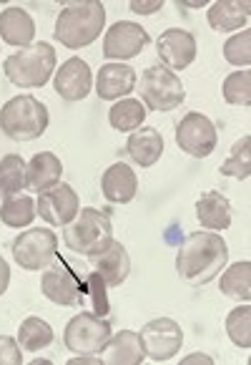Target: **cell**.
Instances as JSON below:
<instances>
[{"instance_id":"cell-1","label":"cell","mask_w":251,"mask_h":365,"mask_svg":"<svg viewBox=\"0 0 251 365\" xmlns=\"http://www.w3.org/2000/svg\"><path fill=\"white\" fill-rule=\"evenodd\" d=\"M229 262V245L216 232H193L181 242L176 272L188 285H206Z\"/></svg>"},{"instance_id":"cell-2","label":"cell","mask_w":251,"mask_h":365,"mask_svg":"<svg viewBox=\"0 0 251 365\" xmlns=\"http://www.w3.org/2000/svg\"><path fill=\"white\" fill-rule=\"evenodd\" d=\"M106 26V8L98 0H86V3H68L55 18L53 36L65 48H86L101 36Z\"/></svg>"},{"instance_id":"cell-3","label":"cell","mask_w":251,"mask_h":365,"mask_svg":"<svg viewBox=\"0 0 251 365\" xmlns=\"http://www.w3.org/2000/svg\"><path fill=\"white\" fill-rule=\"evenodd\" d=\"M48 129V108L31 93L16 96L0 108V131L13 141H36Z\"/></svg>"},{"instance_id":"cell-4","label":"cell","mask_w":251,"mask_h":365,"mask_svg":"<svg viewBox=\"0 0 251 365\" xmlns=\"http://www.w3.org/2000/svg\"><path fill=\"white\" fill-rule=\"evenodd\" d=\"M113 240V225L111 217L101 210L86 207L75 215L73 222H68L63 230L65 247L75 255L83 257H93V255L103 252Z\"/></svg>"},{"instance_id":"cell-5","label":"cell","mask_w":251,"mask_h":365,"mask_svg":"<svg viewBox=\"0 0 251 365\" xmlns=\"http://www.w3.org/2000/svg\"><path fill=\"white\" fill-rule=\"evenodd\" d=\"M6 76L13 86L18 88H41L48 83L50 73L55 68V48L50 43H31L28 48H21L18 53L8 56Z\"/></svg>"},{"instance_id":"cell-6","label":"cell","mask_w":251,"mask_h":365,"mask_svg":"<svg viewBox=\"0 0 251 365\" xmlns=\"http://www.w3.org/2000/svg\"><path fill=\"white\" fill-rule=\"evenodd\" d=\"M41 292L60 307H73L88 300L86 277H80L70 267L68 259L58 257V255H55L53 262L46 267L43 277H41Z\"/></svg>"},{"instance_id":"cell-7","label":"cell","mask_w":251,"mask_h":365,"mask_svg":"<svg viewBox=\"0 0 251 365\" xmlns=\"http://www.w3.org/2000/svg\"><path fill=\"white\" fill-rule=\"evenodd\" d=\"M139 88H141V98H144V106L151 108V111H173L186 98V88H183L181 78L161 63L149 66L141 73Z\"/></svg>"},{"instance_id":"cell-8","label":"cell","mask_w":251,"mask_h":365,"mask_svg":"<svg viewBox=\"0 0 251 365\" xmlns=\"http://www.w3.org/2000/svg\"><path fill=\"white\" fill-rule=\"evenodd\" d=\"M13 257L28 272H41L46 269L53 257L58 255V237L48 227H36V230H26L18 235L11 245Z\"/></svg>"},{"instance_id":"cell-9","label":"cell","mask_w":251,"mask_h":365,"mask_svg":"<svg viewBox=\"0 0 251 365\" xmlns=\"http://www.w3.org/2000/svg\"><path fill=\"white\" fill-rule=\"evenodd\" d=\"M108 338H111V322L93 312L73 315L63 333L65 348L75 355H98Z\"/></svg>"},{"instance_id":"cell-10","label":"cell","mask_w":251,"mask_h":365,"mask_svg":"<svg viewBox=\"0 0 251 365\" xmlns=\"http://www.w3.org/2000/svg\"><path fill=\"white\" fill-rule=\"evenodd\" d=\"M176 144L188 156L206 159L208 154H214L216 144H219V131L208 116L191 111L176 124Z\"/></svg>"},{"instance_id":"cell-11","label":"cell","mask_w":251,"mask_h":365,"mask_svg":"<svg viewBox=\"0 0 251 365\" xmlns=\"http://www.w3.org/2000/svg\"><path fill=\"white\" fill-rule=\"evenodd\" d=\"M139 335L146 358L156 360V363L171 360L183 345L181 325L176 320H171V317H156V320L146 322Z\"/></svg>"},{"instance_id":"cell-12","label":"cell","mask_w":251,"mask_h":365,"mask_svg":"<svg viewBox=\"0 0 251 365\" xmlns=\"http://www.w3.org/2000/svg\"><path fill=\"white\" fill-rule=\"evenodd\" d=\"M149 43H151L149 33L139 23L118 21L108 28L106 38H103V56L111 61H129L136 58Z\"/></svg>"},{"instance_id":"cell-13","label":"cell","mask_w":251,"mask_h":365,"mask_svg":"<svg viewBox=\"0 0 251 365\" xmlns=\"http://www.w3.org/2000/svg\"><path fill=\"white\" fill-rule=\"evenodd\" d=\"M36 212L48 225H68L80 212V199L70 184L58 182L55 187L38 194Z\"/></svg>"},{"instance_id":"cell-14","label":"cell","mask_w":251,"mask_h":365,"mask_svg":"<svg viewBox=\"0 0 251 365\" xmlns=\"http://www.w3.org/2000/svg\"><path fill=\"white\" fill-rule=\"evenodd\" d=\"M156 53L169 71H183L196 61V38L183 28H169L156 41Z\"/></svg>"},{"instance_id":"cell-15","label":"cell","mask_w":251,"mask_h":365,"mask_svg":"<svg viewBox=\"0 0 251 365\" xmlns=\"http://www.w3.org/2000/svg\"><path fill=\"white\" fill-rule=\"evenodd\" d=\"M53 86H55V93L68 103H75V101H80V98H86L93 86L91 66H88L83 58H68L65 63H60Z\"/></svg>"},{"instance_id":"cell-16","label":"cell","mask_w":251,"mask_h":365,"mask_svg":"<svg viewBox=\"0 0 251 365\" xmlns=\"http://www.w3.org/2000/svg\"><path fill=\"white\" fill-rule=\"evenodd\" d=\"M136 88V71L129 63H106L98 68L96 93L103 101H121Z\"/></svg>"},{"instance_id":"cell-17","label":"cell","mask_w":251,"mask_h":365,"mask_svg":"<svg viewBox=\"0 0 251 365\" xmlns=\"http://www.w3.org/2000/svg\"><path fill=\"white\" fill-rule=\"evenodd\" d=\"M91 264H93V272L101 274L108 287H121L123 282H126V277L131 274L129 250L116 240H111V245H108L103 252L93 255Z\"/></svg>"},{"instance_id":"cell-18","label":"cell","mask_w":251,"mask_h":365,"mask_svg":"<svg viewBox=\"0 0 251 365\" xmlns=\"http://www.w3.org/2000/svg\"><path fill=\"white\" fill-rule=\"evenodd\" d=\"M146 353L141 345V335L134 330H121V333L111 335L101 350H98V360L108 365H139L144 363Z\"/></svg>"},{"instance_id":"cell-19","label":"cell","mask_w":251,"mask_h":365,"mask_svg":"<svg viewBox=\"0 0 251 365\" xmlns=\"http://www.w3.org/2000/svg\"><path fill=\"white\" fill-rule=\"evenodd\" d=\"M101 189H103V197L111 205H129V202L136 199V194H139V179H136V172L129 164L118 161V164H111L103 172Z\"/></svg>"},{"instance_id":"cell-20","label":"cell","mask_w":251,"mask_h":365,"mask_svg":"<svg viewBox=\"0 0 251 365\" xmlns=\"http://www.w3.org/2000/svg\"><path fill=\"white\" fill-rule=\"evenodd\" d=\"M0 38L8 46L28 48L33 43V38H36V23L23 8L11 6L0 13Z\"/></svg>"},{"instance_id":"cell-21","label":"cell","mask_w":251,"mask_h":365,"mask_svg":"<svg viewBox=\"0 0 251 365\" xmlns=\"http://www.w3.org/2000/svg\"><path fill=\"white\" fill-rule=\"evenodd\" d=\"M63 177V164L55 154L50 151H41L36 154L31 161L26 164V179H28V187L33 192H46V189L55 187Z\"/></svg>"},{"instance_id":"cell-22","label":"cell","mask_w":251,"mask_h":365,"mask_svg":"<svg viewBox=\"0 0 251 365\" xmlns=\"http://www.w3.org/2000/svg\"><path fill=\"white\" fill-rule=\"evenodd\" d=\"M126 151L139 167H154L164 154V136L154 126H141L129 136Z\"/></svg>"},{"instance_id":"cell-23","label":"cell","mask_w":251,"mask_h":365,"mask_svg":"<svg viewBox=\"0 0 251 365\" xmlns=\"http://www.w3.org/2000/svg\"><path fill=\"white\" fill-rule=\"evenodd\" d=\"M196 217L201 227L224 232L231 227V205L221 192H203L196 199Z\"/></svg>"},{"instance_id":"cell-24","label":"cell","mask_w":251,"mask_h":365,"mask_svg":"<svg viewBox=\"0 0 251 365\" xmlns=\"http://www.w3.org/2000/svg\"><path fill=\"white\" fill-rule=\"evenodd\" d=\"M251 16V3L246 0H219L208 8V26L219 33H229L246 26Z\"/></svg>"},{"instance_id":"cell-25","label":"cell","mask_w":251,"mask_h":365,"mask_svg":"<svg viewBox=\"0 0 251 365\" xmlns=\"http://www.w3.org/2000/svg\"><path fill=\"white\" fill-rule=\"evenodd\" d=\"M18 343L28 353H38V350L48 348L53 343V328H50L43 317L31 315L18 325Z\"/></svg>"},{"instance_id":"cell-26","label":"cell","mask_w":251,"mask_h":365,"mask_svg":"<svg viewBox=\"0 0 251 365\" xmlns=\"http://www.w3.org/2000/svg\"><path fill=\"white\" fill-rule=\"evenodd\" d=\"M36 215V202L28 194H13V197L3 199V205H0V222L6 227H13V230L31 225Z\"/></svg>"},{"instance_id":"cell-27","label":"cell","mask_w":251,"mask_h":365,"mask_svg":"<svg viewBox=\"0 0 251 365\" xmlns=\"http://www.w3.org/2000/svg\"><path fill=\"white\" fill-rule=\"evenodd\" d=\"M108 121L116 131H136L146 121V106L139 98H121L108 111Z\"/></svg>"},{"instance_id":"cell-28","label":"cell","mask_w":251,"mask_h":365,"mask_svg":"<svg viewBox=\"0 0 251 365\" xmlns=\"http://www.w3.org/2000/svg\"><path fill=\"white\" fill-rule=\"evenodd\" d=\"M221 295L234 297V300L249 302L251 297V262H236L221 274Z\"/></svg>"},{"instance_id":"cell-29","label":"cell","mask_w":251,"mask_h":365,"mask_svg":"<svg viewBox=\"0 0 251 365\" xmlns=\"http://www.w3.org/2000/svg\"><path fill=\"white\" fill-rule=\"evenodd\" d=\"M26 187V161L18 154L3 156L0 159V194L3 197H13V194H21Z\"/></svg>"},{"instance_id":"cell-30","label":"cell","mask_w":251,"mask_h":365,"mask_svg":"<svg viewBox=\"0 0 251 365\" xmlns=\"http://www.w3.org/2000/svg\"><path fill=\"white\" fill-rule=\"evenodd\" d=\"M221 177H234V179H246L251 174V136H241L234 146L231 154L226 156V161L221 164Z\"/></svg>"},{"instance_id":"cell-31","label":"cell","mask_w":251,"mask_h":365,"mask_svg":"<svg viewBox=\"0 0 251 365\" xmlns=\"http://www.w3.org/2000/svg\"><path fill=\"white\" fill-rule=\"evenodd\" d=\"M226 335L231 338V343L239 348L249 350L251 348V307L241 305L234 307L226 317Z\"/></svg>"},{"instance_id":"cell-32","label":"cell","mask_w":251,"mask_h":365,"mask_svg":"<svg viewBox=\"0 0 251 365\" xmlns=\"http://www.w3.org/2000/svg\"><path fill=\"white\" fill-rule=\"evenodd\" d=\"M226 103L231 106H249L251 103V73L246 68L236 71V73L226 76L224 86H221Z\"/></svg>"},{"instance_id":"cell-33","label":"cell","mask_w":251,"mask_h":365,"mask_svg":"<svg viewBox=\"0 0 251 365\" xmlns=\"http://www.w3.org/2000/svg\"><path fill=\"white\" fill-rule=\"evenodd\" d=\"M224 58L229 61L231 66H246L251 63V31L244 28L241 33H236L234 38H229L224 43Z\"/></svg>"},{"instance_id":"cell-34","label":"cell","mask_w":251,"mask_h":365,"mask_svg":"<svg viewBox=\"0 0 251 365\" xmlns=\"http://www.w3.org/2000/svg\"><path fill=\"white\" fill-rule=\"evenodd\" d=\"M86 285H88V305H91L93 315H101L106 317L108 315V295H106V282L98 272H88L86 274Z\"/></svg>"},{"instance_id":"cell-35","label":"cell","mask_w":251,"mask_h":365,"mask_svg":"<svg viewBox=\"0 0 251 365\" xmlns=\"http://www.w3.org/2000/svg\"><path fill=\"white\" fill-rule=\"evenodd\" d=\"M23 353L21 343L11 335H0V365H21Z\"/></svg>"},{"instance_id":"cell-36","label":"cell","mask_w":251,"mask_h":365,"mask_svg":"<svg viewBox=\"0 0 251 365\" xmlns=\"http://www.w3.org/2000/svg\"><path fill=\"white\" fill-rule=\"evenodd\" d=\"M131 11L139 13V16H151V13L161 11L164 8V3L161 0H131Z\"/></svg>"},{"instance_id":"cell-37","label":"cell","mask_w":251,"mask_h":365,"mask_svg":"<svg viewBox=\"0 0 251 365\" xmlns=\"http://www.w3.org/2000/svg\"><path fill=\"white\" fill-rule=\"evenodd\" d=\"M8 285H11V267L3 257H0V297L6 295Z\"/></svg>"},{"instance_id":"cell-38","label":"cell","mask_w":251,"mask_h":365,"mask_svg":"<svg viewBox=\"0 0 251 365\" xmlns=\"http://www.w3.org/2000/svg\"><path fill=\"white\" fill-rule=\"evenodd\" d=\"M183 363H214V360L208 358V355L193 353V355H188V358H183Z\"/></svg>"}]
</instances>
